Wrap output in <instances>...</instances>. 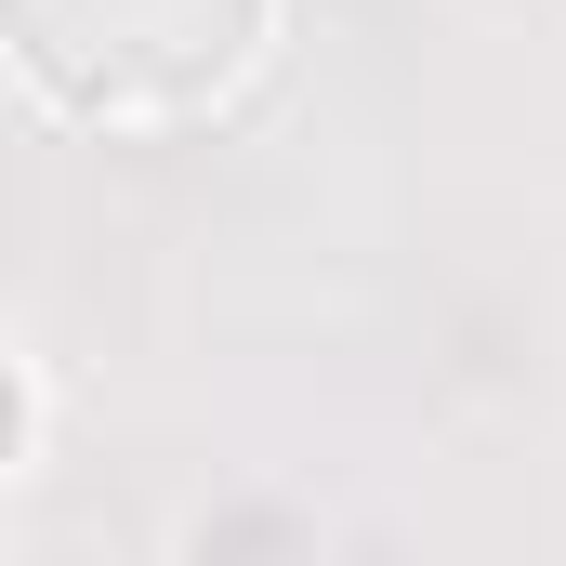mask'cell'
<instances>
[{"instance_id": "obj_2", "label": "cell", "mask_w": 566, "mask_h": 566, "mask_svg": "<svg viewBox=\"0 0 566 566\" xmlns=\"http://www.w3.org/2000/svg\"><path fill=\"white\" fill-rule=\"evenodd\" d=\"M185 566H316V527L290 501H224L185 527Z\"/></svg>"}, {"instance_id": "obj_1", "label": "cell", "mask_w": 566, "mask_h": 566, "mask_svg": "<svg viewBox=\"0 0 566 566\" xmlns=\"http://www.w3.org/2000/svg\"><path fill=\"white\" fill-rule=\"evenodd\" d=\"M277 0H13V66L80 119H185L264 53Z\"/></svg>"}]
</instances>
